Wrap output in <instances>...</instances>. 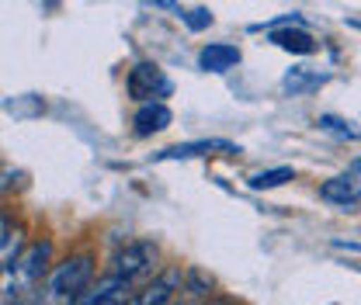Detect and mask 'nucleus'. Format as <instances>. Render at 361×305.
Here are the masks:
<instances>
[{
	"label": "nucleus",
	"mask_w": 361,
	"mask_h": 305,
	"mask_svg": "<svg viewBox=\"0 0 361 305\" xmlns=\"http://www.w3.org/2000/svg\"><path fill=\"white\" fill-rule=\"evenodd\" d=\"M90 278H94V263H90V257H70V261L56 263L52 274H49V281H45L49 299H66V302H73V299L90 285Z\"/></svg>",
	"instance_id": "obj_1"
},
{
	"label": "nucleus",
	"mask_w": 361,
	"mask_h": 305,
	"mask_svg": "<svg viewBox=\"0 0 361 305\" xmlns=\"http://www.w3.org/2000/svg\"><path fill=\"white\" fill-rule=\"evenodd\" d=\"M126 90H129L133 101L146 104V101H164V97H171V94H174V84H171V77H167L157 63H135L133 70H129Z\"/></svg>",
	"instance_id": "obj_2"
},
{
	"label": "nucleus",
	"mask_w": 361,
	"mask_h": 305,
	"mask_svg": "<svg viewBox=\"0 0 361 305\" xmlns=\"http://www.w3.org/2000/svg\"><path fill=\"white\" fill-rule=\"evenodd\" d=\"M157 267V247L146 243V239H135V243H126L115 257V274L129 278V281H139L146 274H153Z\"/></svg>",
	"instance_id": "obj_3"
},
{
	"label": "nucleus",
	"mask_w": 361,
	"mask_h": 305,
	"mask_svg": "<svg viewBox=\"0 0 361 305\" xmlns=\"http://www.w3.org/2000/svg\"><path fill=\"white\" fill-rule=\"evenodd\" d=\"M129 278H122V274H108V278H101L97 285H90V288H84L77 299L70 305H126L129 302Z\"/></svg>",
	"instance_id": "obj_4"
},
{
	"label": "nucleus",
	"mask_w": 361,
	"mask_h": 305,
	"mask_svg": "<svg viewBox=\"0 0 361 305\" xmlns=\"http://www.w3.org/2000/svg\"><path fill=\"white\" fill-rule=\"evenodd\" d=\"M319 198L330 201V205H344V208L358 205L361 201V174L358 170H348V174H337V177H330V180H323V184H319Z\"/></svg>",
	"instance_id": "obj_5"
},
{
	"label": "nucleus",
	"mask_w": 361,
	"mask_h": 305,
	"mask_svg": "<svg viewBox=\"0 0 361 305\" xmlns=\"http://www.w3.org/2000/svg\"><path fill=\"white\" fill-rule=\"evenodd\" d=\"M180 281H184L180 267H167L160 278H153V281L135 295L133 305H171L174 302V295L180 292Z\"/></svg>",
	"instance_id": "obj_6"
},
{
	"label": "nucleus",
	"mask_w": 361,
	"mask_h": 305,
	"mask_svg": "<svg viewBox=\"0 0 361 305\" xmlns=\"http://www.w3.org/2000/svg\"><path fill=\"white\" fill-rule=\"evenodd\" d=\"M49 257H52V243H32L28 250H25V257H18V278L25 281V285H35V281H42L45 270H49Z\"/></svg>",
	"instance_id": "obj_7"
},
{
	"label": "nucleus",
	"mask_w": 361,
	"mask_h": 305,
	"mask_svg": "<svg viewBox=\"0 0 361 305\" xmlns=\"http://www.w3.org/2000/svg\"><path fill=\"white\" fill-rule=\"evenodd\" d=\"M240 153V146L226 142V139H198V142H178L164 153H157V160H191V156H205V153Z\"/></svg>",
	"instance_id": "obj_8"
},
{
	"label": "nucleus",
	"mask_w": 361,
	"mask_h": 305,
	"mask_svg": "<svg viewBox=\"0 0 361 305\" xmlns=\"http://www.w3.org/2000/svg\"><path fill=\"white\" fill-rule=\"evenodd\" d=\"M171 122H174V115H171V108H167L164 101H146V104H139V111H135V118H133L135 135L164 132Z\"/></svg>",
	"instance_id": "obj_9"
},
{
	"label": "nucleus",
	"mask_w": 361,
	"mask_h": 305,
	"mask_svg": "<svg viewBox=\"0 0 361 305\" xmlns=\"http://www.w3.org/2000/svg\"><path fill=\"white\" fill-rule=\"evenodd\" d=\"M268 39L278 49H285V52H295V56H310L316 52V39L302 28V25H285V28H271Z\"/></svg>",
	"instance_id": "obj_10"
},
{
	"label": "nucleus",
	"mask_w": 361,
	"mask_h": 305,
	"mask_svg": "<svg viewBox=\"0 0 361 305\" xmlns=\"http://www.w3.org/2000/svg\"><path fill=\"white\" fill-rule=\"evenodd\" d=\"M240 63V49L229 42H209L202 52H198V66L205 73H226Z\"/></svg>",
	"instance_id": "obj_11"
},
{
	"label": "nucleus",
	"mask_w": 361,
	"mask_h": 305,
	"mask_svg": "<svg viewBox=\"0 0 361 305\" xmlns=\"http://www.w3.org/2000/svg\"><path fill=\"white\" fill-rule=\"evenodd\" d=\"M319 84H326V73H310L306 66H292V70L281 77V90L292 94V97L310 94V90H316Z\"/></svg>",
	"instance_id": "obj_12"
},
{
	"label": "nucleus",
	"mask_w": 361,
	"mask_h": 305,
	"mask_svg": "<svg viewBox=\"0 0 361 305\" xmlns=\"http://www.w3.org/2000/svg\"><path fill=\"white\" fill-rule=\"evenodd\" d=\"M292 180V167H274V170H257V174L247 177L250 191H271V187H281Z\"/></svg>",
	"instance_id": "obj_13"
},
{
	"label": "nucleus",
	"mask_w": 361,
	"mask_h": 305,
	"mask_svg": "<svg viewBox=\"0 0 361 305\" xmlns=\"http://www.w3.org/2000/svg\"><path fill=\"white\" fill-rule=\"evenodd\" d=\"M316 125L323 132H330V135H337V139H361V129H355L351 122H344V118H337V115H319Z\"/></svg>",
	"instance_id": "obj_14"
},
{
	"label": "nucleus",
	"mask_w": 361,
	"mask_h": 305,
	"mask_svg": "<svg viewBox=\"0 0 361 305\" xmlns=\"http://www.w3.org/2000/svg\"><path fill=\"white\" fill-rule=\"evenodd\" d=\"M0 250H4V270L11 274L18 267V229H11V218H4V239H0Z\"/></svg>",
	"instance_id": "obj_15"
},
{
	"label": "nucleus",
	"mask_w": 361,
	"mask_h": 305,
	"mask_svg": "<svg viewBox=\"0 0 361 305\" xmlns=\"http://www.w3.org/2000/svg\"><path fill=\"white\" fill-rule=\"evenodd\" d=\"M191 32H205L209 25H212V11L209 7H191V11H184V18H180Z\"/></svg>",
	"instance_id": "obj_16"
},
{
	"label": "nucleus",
	"mask_w": 361,
	"mask_h": 305,
	"mask_svg": "<svg viewBox=\"0 0 361 305\" xmlns=\"http://www.w3.org/2000/svg\"><path fill=\"white\" fill-rule=\"evenodd\" d=\"M209 288H212V278H205L202 270H188V292L191 295H209Z\"/></svg>",
	"instance_id": "obj_17"
},
{
	"label": "nucleus",
	"mask_w": 361,
	"mask_h": 305,
	"mask_svg": "<svg viewBox=\"0 0 361 305\" xmlns=\"http://www.w3.org/2000/svg\"><path fill=\"white\" fill-rule=\"evenodd\" d=\"M153 7H164V11H171L174 18H184V11H180V4L178 0H149Z\"/></svg>",
	"instance_id": "obj_18"
},
{
	"label": "nucleus",
	"mask_w": 361,
	"mask_h": 305,
	"mask_svg": "<svg viewBox=\"0 0 361 305\" xmlns=\"http://www.w3.org/2000/svg\"><path fill=\"white\" fill-rule=\"evenodd\" d=\"M334 247H337V250H358V254H361V243H344V239H334Z\"/></svg>",
	"instance_id": "obj_19"
},
{
	"label": "nucleus",
	"mask_w": 361,
	"mask_h": 305,
	"mask_svg": "<svg viewBox=\"0 0 361 305\" xmlns=\"http://www.w3.org/2000/svg\"><path fill=\"white\" fill-rule=\"evenodd\" d=\"M209 305H236V302H226V299H219V302H209Z\"/></svg>",
	"instance_id": "obj_20"
},
{
	"label": "nucleus",
	"mask_w": 361,
	"mask_h": 305,
	"mask_svg": "<svg viewBox=\"0 0 361 305\" xmlns=\"http://www.w3.org/2000/svg\"><path fill=\"white\" fill-rule=\"evenodd\" d=\"M351 170H358V174H361V156H358V160H355V167H351Z\"/></svg>",
	"instance_id": "obj_21"
}]
</instances>
